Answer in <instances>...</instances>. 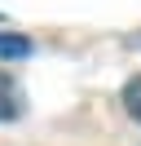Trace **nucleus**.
<instances>
[{
	"instance_id": "1",
	"label": "nucleus",
	"mask_w": 141,
	"mask_h": 146,
	"mask_svg": "<svg viewBox=\"0 0 141 146\" xmlns=\"http://www.w3.org/2000/svg\"><path fill=\"white\" fill-rule=\"evenodd\" d=\"M22 115V89L9 71H0V119H18Z\"/></svg>"
},
{
	"instance_id": "2",
	"label": "nucleus",
	"mask_w": 141,
	"mask_h": 146,
	"mask_svg": "<svg viewBox=\"0 0 141 146\" xmlns=\"http://www.w3.org/2000/svg\"><path fill=\"white\" fill-rule=\"evenodd\" d=\"M123 111L141 124V75H132V80L123 84Z\"/></svg>"
},
{
	"instance_id": "3",
	"label": "nucleus",
	"mask_w": 141,
	"mask_h": 146,
	"mask_svg": "<svg viewBox=\"0 0 141 146\" xmlns=\"http://www.w3.org/2000/svg\"><path fill=\"white\" fill-rule=\"evenodd\" d=\"M26 53H31L26 36H0V58H26Z\"/></svg>"
}]
</instances>
